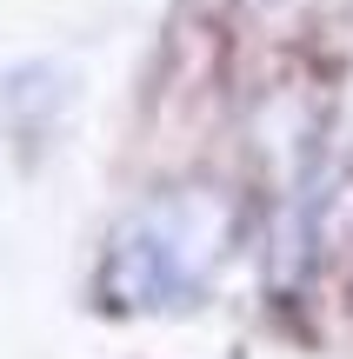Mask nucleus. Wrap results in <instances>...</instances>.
<instances>
[{"label": "nucleus", "instance_id": "obj_1", "mask_svg": "<svg viewBox=\"0 0 353 359\" xmlns=\"http://www.w3.org/2000/svg\"><path fill=\"white\" fill-rule=\"evenodd\" d=\"M227 206L213 193H167V200L140 206L127 219V233L114 240V259H107V286H114V306H167V299H187L200 280L213 273L227 246Z\"/></svg>", "mask_w": 353, "mask_h": 359}]
</instances>
